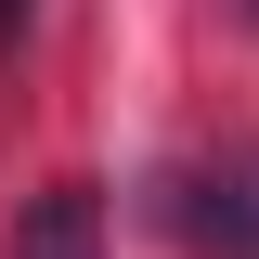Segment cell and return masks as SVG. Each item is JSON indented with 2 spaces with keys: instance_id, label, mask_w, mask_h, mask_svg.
<instances>
[{
  "instance_id": "obj_1",
  "label": "cell",
  "mask_w": 259,
  "mask_h": 259,
  "mask_svg": "<svg viewBox=\"0 0 259 259\" xmlns=\"http://www.w3.org/2000/svg\"><path fill=\"white\" fill-rule=\"evenodd\" d=\"M168 221L194 259H259V143H221L168 182Z\"/></svg>"
},
{
  "instance_id": "obj_2",
  "label": "cell",
  "mask_w": 259,
  "mask_h": 259,
  "mask_svg": "<svg viewBox=\"0 0 259 259\" xmlns=\"http://www.w3.org/2000/svg\"><path fill=\"white\" fill-rule=\"evenodd\" d=\"M13 259H104V194L91 182H39L26 221H13Z\"/></svg>"
}]
</instances>
